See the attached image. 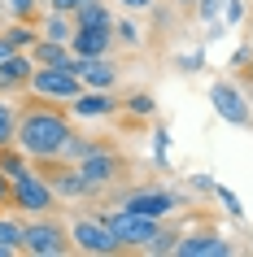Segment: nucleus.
Wrapping results in <instances>:
<instances>
[{"label":"nucleus","instance_id":"nucleus-19","mask_svg":"<svg viewBox=\"0 0 253 257\" xmlns=\"http://www.w3.org/2000/svg\"><path fill=\"white\" fill-rule=\"evenodd\" d=\"M5 40H9V48H14V53H22V48H31V44L40 40V31H31L27 22H14V27L5 31Z\"/></svg>","mask_w":253,"mask_h":257},{"label":"nucleus","instance_id":"nucleus-32","mask_svg":"<svg viewBox=\"0 0 253 257\" xmlns=\"http://www.w3.org/2000/svg\"><path fill=\"white\" fill-rule=\"evenodd\" d=\"M122 5H127V9H148L153 0H122Z\"/></svg>","mask_w":253,"mask_h":257},{"label":"nucleus","instance_id":"nucleus-12","mask_svg":"<svg viewBox=\"0 0 253 257\" xmlns=\"http://www.w3.org/2000/svg\"><path fill=\"white\" fill-rule=\"evenodd\" d=\"M109 44H114V27H79L74 40H70V53L79 57H105Z\"/></svg>","mask_w":253,"mask_h":257},{"label":"nucleus","instance_id":"nucleus-18","mask_svg":"<svg viewBox=\"0 0 253 257\" xmlns=\"http://www.w3.org/2000/svg\"><path fill=\"white\" fill-rule=\"evenodd\" d=\"M70 18H74V27H114V14H109L101 0H88L79 14H70Z\"/></svg>","mask_w":253,"mask_h":257},{"label":"nucleus","instance_id":"nucleus-8","mask_svg":"<svg viewBox=\"0 0 253 257\" xmlns=\"http://www.w3.org/2000/svg\"><path fill=\"white\" fill-rule=\"evenodd\" d=\"M122 209H135V214H144V218H166L179 209V196L175 192H161V188H135L122 196Z\"/></svg>","mask_w":253,"mask_h":257},{"label":"nucleus","instance_id":"nucleus-35","mask_svg":"<svg viewBox=\"0 0 253 257\" xmlns=\"http://www.w3.org/2000/svg\"><path fill=\"white\" fill-rule=\"evenodd\" d=\"M35 5H40V9H44V5H53V0H35Z\"/></svg>","mask_w":253,"mask_h":257},{"label":"nucleus","instance_id":"nucleus-9","mask_svg":"<svg viewBox=\"0 0 253 257\" xmlns=\"http://www.w3.org/2000/svg\"><path fill=\"white\" fill-rule=\"evenodd\" d=\"M79 175L88 179V183H92L96 192H105L109 183H114V179L122 175V157H118L114 149H96L92 157H83V162H79Z\"/></svg>","mask_w":253,"mask_h":257},{"label":"nucleus","instance_id":"nucleus-27","mask_svg":"<svg viewBox=\"0 0 253 257\" xmlns=\"http://www.w3.org/2000/svg\"><path fill=\"white\" fill-rule=\"evenodd\" d=\"M5 5H9V14H14L18 22H27V18H31V9H40L35 0H5Z\"/></svg>","mask_w":253,"mask_h":257},{"label":"nucleus","instance_id":"nucleus-26","mask_svg":"<svg viewBox=\"0 0 253 257\" xmlns=\"http://www.w3.org/2000/svg\"><path fill=\"white\" fill-rule=\"evenodd\" d=\"M188 188L201 192V196H214V192H218V179H210V175H192V179H188Z\"/></svg>","mask_w":253,"mask_h":257},{"label":"nucleus","instance_id":"nucleus-11","mask_svg":"<svg viewBox=\"0 0 253 257\" xmlns=\"http://www.w3.org/2000/svg\"><path fill=\"white\" fill-rule=\"evenodd\" d=\"M231 244L218 235V231H192V235H179V248L175 257H227Z\"/></svg>","mask_w":253,"mask_h":257},{"label":"nucleus","instance_id":"nucleus-36","mask_svg":"<svg viewBox=\"0 0 253 257\" xmlns=\"http://www.w3.org/2000/svg\"><path fill=\"white\" fill-rule=\"evenodd\" d=\"M249 87H253V70H249Z\"/></svg>","mask_w":253,"mask_h":257},{"label":"nucleus","instance_id":"nucleus-25","mask_svg":"<svg viewBox=\"0 0 253 257\" xmlns=\"http://www.w3.org/2000/svg\"><path fill=\"white\" fill-rule=\"evenodd\" d=\"M127 109L144 118V113H153V109H157V100H153V96H148V92H135V96H127Z\"/></svg>","mask_w":253,"mask_h":257},{"label":"nucleus","instance_id":"nucleus-23","mask_svg":"<svg viewBox=\"0 0 253 257\" xmlns=\"http://www.w3.org/2000/svg\"><path fill=\"white\" fill-rule=\"evenodd\" d=\"M175 248H179V231H166V227L157 231V240L148 244V253H175Z\"/></svg>","mask_w":253,"mask_h":257},{"label":"nucleus","instance_id":"nucleus-30","mask_svg":"<svg viewBox=\"0 0 253 257\" xmlns=\"http://www.w3.org/2000/svg\"><path fill=\"white\" fill-rule=\"evenodd\" d=\"M218 5H223V0H201L197 9H201V18H205V22H214V18H218Z\"/></svg>","mask_w":253,"mask_h":257},{"label":"nucleus","instance_id":"nucleus-7","mask_svg":"<svg viewBox=\"0 0 253 257\" xmlns=\"http://www.w3.org/2000/svg\"><path fill=\"white\" fill-rule=\"evenodd\" d=\"M210 105H214V113L223 122H231V126H249L253 122V109H249V100H244V92H240L236 83H214L210 87Z\"/></svg>","mask_w":253,"mask_h":257},{"label":"nucleus","instance_id":"nucleus-17","mask_svg":"<svg viewBox=\"0 0 253 257\" xmlns=\"http://www.w3.org/2000/svg\"><path fill=\"white\" fill-rule=\"evenodd\" d=\"M74 31H79V27H74V18H70V14H57V9H53V14L44 18L40 35H44V40H57V44H70V40H74Z\"/></svg>","mask_w":253,"mask_h":257},{"label":"nucleus","instance_id":"nucleus-14","mask_svg":"<svg viewBox=\"0 0 253 257\" xmlns=\"http://www.w3.org/2000/svg\"><path fill=\"white\" fill-rule=\"evenodd\" d=\"M70 109H74V118H109V113H114V109H118V100H114V96L109 92H83V96H74V100H70Z\"/></svg>","mask_w":253,"mask_h":257},{"label":"nucleus","instance_id":"nucleus-29","mask_svg":"<svg viewBox=\"0 0 253 257\" xmlns=\"http://www.w3.org/2000/svg\"><path fill=\"white\" fill-rule=\"evenodd\" d=\"M83 5H88V0H53L48 9H57V14H79Z\"/></svg>","mask_w":253,"mask_h":257},{"label":"nucleus","instance_id":"nucleus-34","mask_svg":"<svg viewBox=\"0 0 253 257\" xmlns=\"http://www.w3.org/2000/svg\"><path fill=\"white\" fill-rule=\"evenodd\" d=\"M14 53V48H9V40H5V35H0V61H5V57Z\"/></svg>","mask_w":253,"mask_h":257},{"label":"nucleus","instance_id":"nucleus-33","mask_svg":"<svg viewBox=\"0 0 253 257\" xmlns=\"http://www.w3.org/2000/svg\"><path fill=\"white\" fill-rule=\"evenodd\" d=\"M0 201H9V175H0Z\"/></svg>","mask_w":253,"mask_h":257},{"label":"nucleus","instance_id":"nucleus-1","mask_svg":"<svg viewBox=\"0 0 253 257\" xmlns=\"http://www.w3.org/2000/svg\"><path fill=\"white\" fill-rule=\"evenodd\" d=\"M66 140H70V118L57 105H31L18 118V149L27 157H40V162L61 157Z\"/></svg>","mask_w":253,"mask_h":257},{"label":"nucleus","instance_id":"nucleus-22","mask_svg":"<svg viewBox=\"0 0 253 257\" xmlns=\"http://www.w3.org/2000/svg\"><path fill=\"white\" fill-rule=\"evenodd\" d=\"M96 144L92 140H79V136H70L66 140V149H61V157H70V162H83V157H92Z\"/></svg>","mask_w":253,"mask_h":257},{"label":"nucleus","instance_id":"nucleus-10","mask_svg":"<svg viewBox=\"0 0 253 257\" xmlns=\"http://www.w3.org/2000/svg\"><path fill=\"white\" fill-rule=\"evenodd\" d=\"M44 179L53 183L57 196H92V192H96L92 183L79 175V162H74V166H57L53 157H48V170H44Z\"/></svg>","mask_w":253,"mask_h":257},{"label":"nucleus","instance_id":"nucleus-28","mask_svg":"<svg viewBox=\"0 0 253 257\" xmlns=\"http://www.w3.org/2000/svg\"><path fill=\"white\" fill-rule=\"evenodd\" d=\"M114 31H118V40H122V44H140V31H135V22H118Z\"/></svg>","mask_w":253,"mask_h":257},{"label":"nucleus","instance_id":"nucleus-24","mask_svg":"<svg viewBox=\"0 0 253 257\" xmlns=\"http://www.w3.org/2000/svg\"><path fill=\"white\" fill-rule=\"evenodd\" d=\"M214 196L223 201V209H227L231 218H244V205H240V196H236L231 188H223V183H218V192H214Z\"/></svg>","mask_w":253,"mask_h":257},{"label":"nucleus","instance_id":"nucleus-20","mask_svg":"<svg viewBox=\"0 0 253 257\" xmlns=\"http://www.w3.org/2000/svg\"><path fill=\"white\" fill-rule=\"evenodd\" d=\"M5 144H18V113L9 105H0V149Z\"/></svg>","mask_w":253,"mask_h":257},{"label":"nucleus","instance_id":"nucleus-3","mask_svg":"<svg viewBox=\"0 0 253 257\" xmlns=\"http://www.w3.org/2000/svg\"><path fill=\"white\" fill-rule=\"evenodd\" d=\"M27 87L35 96H44V100H74V96H83V79L70 74L66 66H35Z\"/></svg>","mask_w":253,"mask_h":257},{"label":"nucleus","instance_id":"nucleus-2","mask_svg":"<svg viewBox=\"0 0 253 257\" xmlns=\"http://www.w3.org/2000/svg\"><path fill=\"white\" fill-rule=\"evenodd\" d=\"M101 222L114 231V240L122 248H140V253H148V244L157 240V231H161V218H144V214H135V209H122V205L109 209Z\"/></svg>","mask_w":253,"mask_h":257},{"label":"nucleus","instance_id":"nucleus-31","mask_svg":"<svg viewBox=\"0 0 253 257\" xmlns=\"http://www.w3.org/2000/svg\"><path fill=\"white\" fill-rule=\"evenodd\" d=\"M240 18H244V5H240V0H231V5H227V22H240Z\"/></svg>","mask_w":253,"mask_h":257},{"label":"nucleus","instance_id":"nucleus-5","mask_svg":"<svg viewBox=\"0 0 253 257\" xmlns=\"http://www.w3.org/2000/svg\"><path fill=\"white\" fill-rule=\"evenodd\" d=\"M70 240L79 253H96V257H114V253H127L118 240H114V231L101 222V218H74V227H70Z\"/></svg>","mask_w":253,"mask_h":257},{"label":"nucleus","instance_id":"nucleus-6","mask_svg":"<svg viewBox=\"0 0 253 257\" xmlns=\"http://www.w3.org/2000/svg\"><path fill=\"white\" fill-rule=\"evenodd\" d=\"M70 244L74 240H66V231L57 222H35V227L22 231V253H31V257H61V253H70Z\"/></svg>","mask_w":253,"mask_h":257},{"label":"nucleus","instance_id":"nucleus-16","mask_svg":"<svg viewBox=\"0 0 253 257\" xmlns=\"http://www.w3.org/2000/svg\"><path fill=\"white\" fill-rule=\"evenodd\" d=\"M70 57H74V53H70V44L44 40V35H40L35 44H31V61H35V66H66Z\"/></svg>","mask_w":253,"mask_h":257},{"label":"nucleus","instance_id":"nucleus-13","mask_svg":"<svg viewBox=\"0 0 253 257\" xmlns=\"http://www.w3.org/2000/svg\"><path fill=\"white\" fill-rule=\"evenodd\" d=\"M31 74H35V61H31L27 53H9L5 61H0V92H5V87H9V92L27 87Z\"/></svg>","mask_w":253,"mask_h":257},{"label":"nucleus","instance_id":"nucleus-21","mask_svg":"<svg viewBox=\"0 0 253 257\" xmlns=\"http://www.w3.org/2000/svg\"><path fill=\"white\" fill-rule=\"evenodd\" d=\"M0 175H9V179L27 175V162H22V153H9V144L0 149Z\"/></svg>","mask_w":253,"mask_h":257},{"label":"nucleus","instance_id":"nucleus-15","mask_svg":"<svg viewBox=\"0 0 253 257\" xmlns=\"http://www.w3.org/2000/svg\"><path fill=\"white\" fill-rule=\"evenodd\" d=\"M114 83H118V70H114V61H105V57H83V87L109 92Z\"/></svg>","mask_w":253,"mask_h":257},{"label":"nucleus","instance_id":"nucleus-4","mask_svg":"<svg viewBox=\"0 0 253 257\" xmlns=\"http://www.w3.org/2000/svg\"><path fill=\"white\" fill-rule=\"evenodd\" d=\"M9 201L18 205V209H27V214H44V209H53V201H57V192H53V183L44 175H18V179H9Z\"/></svg>","mask_w":253,"mask_h":257}]
</instances>
